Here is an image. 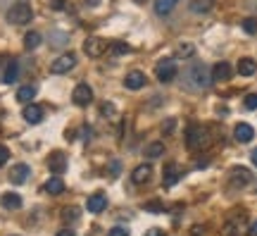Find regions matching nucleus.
I'll list each match as a JSON object with an SVG mask.
<instances>
[{
  "mask_svg": "<svg viewBox=\"0 0 257 236\" xmlns=\"http://www.w3.org/2000/svg\"><path fill=\"white\" fill-rule=\"evenodd\" d=\"M245 110H257V93H250V96H245Z\"/></svg>",
  "mask_w": 257,
  "mask_h": 236,
  "instance_id": "2f4dec72",
  "label": "nucleus"
},
{
  "mask_svg": "<svg viewBox=\"0 0 257 236\" xmlns=\"http://www.w3.org/2000/svg\"><path fill=\"white\" fill-rule=\"evenodd\" d=\"M174 129H176V119H174V117H172V119H167L165 124H162V131H165V134H172Z\"/></svg>",
  "mask_w": 257,
  "mask_h": 236,
  "instance_id": "e433bc0d",
  "label": "nucleus"
},
{
  "mask_svg": "<svg viewBox=\"0 0 257 236\" xmlns=\"http://www.w3.org/2000/svg\"><path fill=\"white\" fill-rule=\"evenodd\" d=\"M229 182H231V186L243 189V186H248V184L252 182V172H250L248 167H240V165H236V167H231Z\"/></svg>",
  "mask_w": 257,
  "mask_h": 236,
  "instance_id": "39448f33",
  "label": "nucleus"
},
{
  "mask_svg": "<svg viewBox=\"0 0 257 236\" xmlns=\"http://www.w3.org/2000/svg\"><path fill=\"white\" fill-rule=\"evenodd\" d=\"M250 236H257V222H252V227H250Z\"/></svg>",
  "mask_w": 257,
  "mask_h": 236,
  "instance_id": "37998d69",
  "label": "nucleus"
},
{
  "mask_svg": "<svg viewBox=\"0 0 257 236\" xmlns=\"http://www.w3.org/2000/svg\"><path fill=\"white\" fill-rule=\"evenodd\" d=\"M48 5H50V10H57V12H60V10L67 8V0H48Z\"/></svg>",
  "mask_w": 257,
  "mask_h": 236,
  "instance_id": "f704fd0d",
  "label": "nucleus"
},
{
  "mask_svg": "<svg viewBox=\"0 0 257 236\" xmlns=\"http://www.w3.org/2000/svg\"><path fill=\"white\" fill-rule=\"evenodd\" d=\"M100 115L112 117V115H114V105H112V103H102V105H100Z\"/></svg>",
  "mask_w": 257,
  "mask_h": 236,
  "instance_id": "c9c22d12",
  "label": "nucleus"
},
{
  "mask_svg": "<svg viewBox=\"0 0 257 236\" xmlns=\"http://www.w3.org/2000/svg\"><path fill=\"white\" fill-rule=\"evenodd\" d=\"M19 76V62L17 60H10L8 67H5V74H3V84H15Z\"/></svg>",
  "mask_w": 257,
  "mask_h": 236,
  "instance_id": "4be33fe9",
  "label": "nucleus"
},
{
  "mask_svg": "<svg viewBox=\"0 0 257 236\" xmlns=\"http://www.w3.org/2000/svg\"><path fill=\"white\" fill-rule=\"evenodd\" d=\"M107 236H128V229H124V227H112L110 231H107Z\"/></svg>",
  "mask_w": 257,
  "mask_h": 236,
  "instance_id": "4c0bfd02",
  "label": "nucleus"
},
{
  "mask_svg": "<svg viewBox=\"0 0 257 236\" xmlns=\"http://www.w3.org/2000/svg\"><path fill=\"white\" fill-rule=\"evenodd\" d=\"M34 17V10L29 3H15L12 8L5 12V19H8L10 24H15V27H22V24H29Z\"/></svg>",
  "mask_w": 257,
  "mask_h": 236,
  "instance_id": "7ed1b4c3",
  "label": "nucleus"
},
{
  "mask_svg": "<svg viewBox=\"0 0 257 236\" xmlns=\"http://www.w3.org/2000/svg\"><path fill=\"white\" fill-rule=\"evenodd\" d=\"M179 177H181V167L176 163H169L165 165V170H162V186H174L176 182H179Z\"/></svg>",
  "mask_w": 257,
  "mask_h": 236,
  "instance_id": "f8f14e48",
  "label": "nucleus"
},
{
  "mask_svg": "<svg viewBox=\"0 0 257 236\" xmlns=\"http://www.w3.org/2000/svg\"><path fill=\"white\" fill-rule=\"evenodd\" d=\"M43 115H46V112H43V108H41V105H36V103H27V105H24V110H22V117L27 119L29 124H41V122H43Z\"/></svg>",
  "mask_w": 257,
  "mask_h": 236,
  "instance_id": "1a4fd4ad",
  "label": "nucleus"
},
{
  "mask_svg": "<svg viewBox=\"0 0 257 236\" xmlns=\"http://www.w3.org/2000/svg\"><path fill=\"white\" fill-rule=\"evenodd\" d=\"M186 145H188V150H202V148H207V145H210L207 129L200 127V124L188 127V131H186Z\"/></svg>",
  "mask_w": 257,
  "mask_h": 236,
  "instance_id": "f03ea898",
  "label": "nucleus"
},
{
  "mask_svg": "<svg viewBox=\"0 0 257 236\" xmlns=\"http://www.w3.org/2000/svg\"><path fill=\"white\" fill-rule=\"evenodd\" d=\"M41 41H43V38H41L38 31H29L27 36H24V48H27V50H36V48L41 46Z\"/></svg>",
  "mask_w": 257,
  "mask_h": 236,
  "instance_id": "bb28decb",
  "label": "nucleus"
},
{
  "mask_svg": "<svg viewBox=\"0 0 257 236\" xmlns=\"http://www.w3.org/2000/svg\"><path fill=\"white\" fill-rule=\"evenodd\" d=\"M146 74L141 72V69H134V72H128L126 76H124V86H126L128 91H141L143 86H146Z\"/></svg>",
  "mask_w": 257,
  "mask_h": 236,
  "instance_id": "9b49d317",
  "label": "nucleus"
},
{
  "mask_svg": "<svg viewBox=\"0 0 257 236\" xmlns=\"http://www.w3.org/2000/svg\"><path fill=\"white\" fill-rule=\"evenodd\" d=\"M150 177H153V167L143 163V165H138L136 170L131 172V182L134 184H148L150 182Z\"/></svg>",
  "mask_w": 257,
  "mask_h": 236,
  "instance_id": "f3484780",
  "label": "nucleus"
},
{
  "mask_svg": "<svg viewBox=\"0 0 257 236\" xmlns=\"http://www.w3.org/2000/svg\"><path fill=\"white\" fill-rule=\"evenodd\" d=\"M0 203H3V208H5V210H19V208H22V196H19V193L8 191V193H3Z\"/></svg>",
  "mask_w": 257,
  "mask_h": 236,
  "instance_id": "6ab92c4d",
  "label": "nucleus"
},
{
  "mask_svg": "<svg viewBox=\"0 0 257 236\" xmlns=\"http://www.w3.org/2000/svg\"><path fill=\"white\" fill-rule=\"evenodd\" d=\"M74 67H76V55L74 53H64L60 55L55 62L50 64V72L53 74H67V72H72Z\"/></svg>",
  "mask_w": 257,
  "mask_h": 236,
  "instance_id": "423d86ee",
  "label": "nucleus"
},
{
  "mask_svg": "<svg viewBox=\"0 0 257 236\" xmlns=\"http://www.w3.org/2000/svg\"><path fill=\"white\" fill-rule=\"evenodd\" d=\"M86 208H88V212H102V210L107 208V196L105 193H93V196H88V200H86Z\"/></svg>",
  "mask_w": 257,
  "mask_h": 236,
  "instance_id": "4468645a",
  "label": "nucleus"
},
{
  "mask_svg": "<svg viewBox=\"0 0 257 236\" xmlns=\"http://www.w3.org/2000/svg\"><path fill=\"white\" fill-rule=\"evenodd\" d=\"M191 12L193 15H207L212 8H214V0H191Z\"/></svg>",
  "mask_w": 257,
  "mask_h": 236,
  "instance_id": "412c9836",
  "label": "nucleus"
},
{
  "mask_svg": "<svg viewBox=\"0 0 257 236\" xmlns=\"http://www.w3.org/2000/svg\"><path fill=\"white\" fill-rule=\"evenodd\" d=\"M8 160H10V148H8V145L0 143V167L8 163Z\"/></svg>",
  "mask_w": 257,
  "mask_h": 236,
  "instance_id": "72a5a7b5",
  "label": "nucleus"
},
{
  "mask_svg": "<svg viewBox=\"0 0 257 236\" xmlns=\"http://www.w3.org/2000/svg\"><path fill=\"white\" fill-rule=\"evenodd\" d=\"M250 160H252V165H255V167H257V148H255V150H252V155H250Z\"/></svg>",
  "mask_w": 257,
  "mask_h": 236,
  "instance_id": "c03bdc74",
  "label": "nucleus"
},
{
  "mask_svg": "<svg viewBox=\"0 0 257 236\" xmlns=\"http://www.w3.org/2000/svg\"><path fill=\"white\" fill-rule=\"evenodd\" d=\"M162 155H165V143H162V141H153V143L146 145V158L157 160V158H162Z\"/></svg>",
  "mask_w": 257,
  "mask_h": 236,
  "instance_id": "b1692460",
  "label": "nucleus"
},
{
  "mask_svg": "<svg viewBox=\"0 0 257 236\" xmlns=\"http://www.w3.org/2000/svg\"><path fill=\"white\" fill-rule=\"evenodd\" d=\"M62 219L64 222H69V224H74V222L79 219V208H64L62 210Z\"/></svg>",
  "mask_w": 257,
  "mask_h": 236,
  "instance_id": "c85d7f7f",
  "label": "nucleus"
},
{
  "mask_svg": "<svg viewBox=\"0 0 257 236\" xmlns=\"http://www.w3.org/2000/svg\"><path fill=\"white\" fill-rule=\"evenodd\" d=\"M233 69H231L229 62H217L212 67V82H229Z\"/></svg>",
  "mask_w": 257,
  "mask_h": 236,
  "instance_id": "dca6fc26",
  "label": "nucleus"
},
{
  "mask_svg": "<svg viewBox=\"0 0 257 236\" xmlns=\"http://www.w3.org/2000/svg\"><path fill=\"white\" fill-rule=\"evenodd\" d=\"M181 79H184V86L188 91H205V89H210V84H212V72L207 64L193 62L184 69Z\"/></svg>",
  "mask_w": 257,
  "mask_h": 236,
  "instance_id": "f257e3e1",
  "label": "nucleus"
},
{
  "mask_svg": "<svg viewBox=\"0 0 257 236\" xmlns=\"http://www.w3.org/2000/svg\"><path fill=\"white\" fill-rule=\"evenodd\" d=\"M233 136H236L238 143H250V141L255 138V129L250 127V124H245V122H240V124H236V129H233Z\"/></svg>",
  "mask_w": 257,
  "mask_h": 236,
  "instance_id": "2eb2a0df",
  "label": "nucleus"
},
{
  "mask_svg": "<svg viewBox=\"0 0 257 236\" xmlns=\"http://www.w3.org/2000/svg\"><path fill=\"white\" fill-rule=\"evenodd\" d=\"M105 50H107V43L102 38H86L83 41V53L88 57H100Z\"/></svg>",
  "mask_w": 257,
  "mask_h": 236,
  "instance_id": "6e6552de",
  "label": "nucleus"
},
{
  "mask_svg": "<svg viewBox=\"0 0 257 236\" xmlns=\"http://www.w3.org/2000/svg\"><path fill=\"white\" fill-rule=\"evenodd\" d=\"M55 236H76V234H74L72 229H60V231H57Z\"/></svg>",
  "mask_w": 257,
  "mask_h": 236,
  "instance_id": "a19ab883",
  "label": "nucleus"
},
{
  "mask_svg": "<svg viewBox=\"0 0 257 236\" xmlns=\"http://www.w3.org/2000/svg\"><path fill=\"white\" fill-rule=\"evenodd\" d=\"M236 69H238L240 76H252V74L257 72V64H255V60H252V57H240Z\"/></svg>",
  "mask_w": 257,
  "mask_h": 236,
  "instance_id": "aec40b11",
  "label": "nucleus"
},
{
  "mask_svg": "<svg viewBox=\"0 0 257 236\" xmlns=\"http://www.w3.org/2000/svg\"><path fill=\"white\" fill-rule=\"evenodd\" d=\"M29 177H31V167H29V165H24V163H19V165H15V167H12V170H10V182L12 184H24L29 179Z\"/></svg>",
  "mask_w": 257,
  "mask_h": 236,
  "instance_id": "ddd939ff",
  "label": "nucleus"
},
{
  "mask_svg": "<svg viewBox=\"0 0 257 236\" xmlns=\"http://www.w3.org/2000/svg\"><path fill=\"white\" fill-rule=\"evenodd\" d=\"M240 27H243V31H245V34L255 36V34H257V19H255V17L243 19V22H240Z\"/></svg>",
  "mask_w": 257,
  "mask_h": 236,
  "instance_id": "cd10ccee",
  "label": "nucleus"
},
{
  "mask_svg": "<svg viewBox=\"0 0 257 236\" xmlns=\"http://www.w3.org/2000/svg\"><path fill=\"white\" fill-rule=\"evenodd\" d=\"M138 3H143V0H138Z\"/></svg>",
  "mask_w": 257,
  "mask_h": 236,
  "instance_id": "a18cd8bd",
  "label": "nucleus"
},
{
  "mask_svg": "<svg viewBox=\"0 0 257 236\" xmlns=\"http://www.w3.org/2000/svg\"><path fill=\"white\" fill-rule=\"evenodd\" d=\"M240 234V227H238V222L236 219H231L229 224L224 227V236H238Z\"/></svg>",
  "mask_w": 257,
  "mask_h": 236,
  "instance_id": "7c9ffc66",
  "label": "nucleus"
},
{
  "mask_svg": "<svg viewBox=\"0 0 257 236\" xmlns=\"http://www.w3.org/2000/svg\"><path fill=\"white\" fill-rule=\"evenodd\" d=\"M110 172H112V174L119 172V160H112V163H110Z\"/></svg>",
  "mask_w": 257,
  "mask_h": 236,
  "instance_id": "ea45409f",
  "label": "nucleus"
},
{
  "mask_svg": "<svg viewBox=\"0 0 257 236\" xmlns=\"http://www.w3.org/2000/svg\"><path fill=\"white\" fill-rule=\"evenodd\" d=\"M72 100L79 105V108H86V105H91L93 100V89L88 84H76V89L72 93Z\"/></svg>",
  "mask_w": 257,
  "mask_h": 236,
  "instance_id": "0eeeda50",
  "label": "nucleus"
},
{
  "mask_svg": "<svg viewBox=\"0 0 257 236\" xmlns=\"http://www.w3.org/2000/svg\"><path fill=\"white\" fill-rule=\"evenodd\" d=\"M86 3V8H98L100 5V0H83Z\"/></svg>",
  "mask_w": 257,
  "mask_h": 236,
  "instance_id": "79ce46f5",
  "label": "nucleus"
},
{
  "mask_svg": "<svg viewBox=\"0 0 257 236\" xmlns=\"http://www.w3.org/2000/svg\"><path fill=\"white\" fill-rule=\"evenodd\" d=\"M146 236H165V231H162V229H157V227H153V229H148L146 231Z\"/></svg>",
  "mask_w": 257,
  "mask_h": 236,
  "instance_id": "58836bf2",
  "label": "nucleus"
},
{
  "mask_svg": "<svg viewBox=\"0 0 257 236\" xmlns=\"http://www.w3.org/2000/svg\"><path fill=\"white\" fill-rule=\"evenodd\" d=\"M36 93H38V89L36 86H31V84H29V86H22V89L17 91V100L19 103H31V100L36 98Z\"/></svg>",
  "mask_w": 257,
  "mask_h": 236,
  "instance_id": "393cba45",
  "label": "nucleus"
},
{
  "mask_svg": "<svg viewBox=\"0 0 257 236\" xmlns=\"http://www.w3.org/2000/svg\"><path fill=\"white\" fill-rule=\"evenodd\" d=\"M179 3H181V0H155V15L157 17H167V15H172Z\"/></svg>",
  "mask_w": 257,
  "mask_h": 236,
  "instance_id": "a211bd4d",
  "label": "nucleus"
},
{
  "mask_svg": "<svg viewBox=\"0 0 257 236\" xmlns=\"http://www.w3.org/2000/svg\"><path fill=\"white\" fill-rule=\"evenodd\" d=\"M43 189H46L48 193H50V196H60V193L64 191V182H62V177H50V179L46 182V186H43Z\"/></svg>",
  "mask_w": 257,
  "mask_h": 236,
  "instance_id": "5701e85b",
  "label": "nucleus"
},
{
  "mask_svg": "<svg viewBox=\"0 0 257 236\" xmlns=\"http://www.w3.org/2000/svg\"><path fill=\"white\" fill-rule=\"evenodd\" d=\"M174 55L179 57V60H188V57L195 55V46H193V43H179L176 50H174Z\"/></svg>",
  "mask_w": 257,
  "mask_h": 236,
  "instance_id": "a878e982",
  "label": "nucleus"
},
{
  "mask_svg": "<svg viewBox=\"0 0 257 236\" xmlns=\"http://www.w3.org/2000/svg\"><path fill=\"white\" fill-rule=\"evenodd\" d=\"M128 50H131V48H128L126 43H121V41H117V43H112V46H110V53L112 55H126Z\"/></svg>",
  "mask_w": 257,
  "mask_h": 236,
  "instance_id": "c756f323",
  "label": "nucleus"
},
{
  "mask_svg": "<svg viewBox=\"0 0 257 236\" xmlns=\"http://www.w3.org/2000/svg\"><path fill=\"white\" fill-rule=\"evenodd\" d=\"M176 74H179V69H176L174 60H160V62H157L155 76L160 84H172L176 79Z\"/></svg>",
  "mask_w": 257,
  "mask_h": 236,
  "instance_id": "20e7f679",
  "label": "nucleus"
},
{
  "mask_svg": "<svg viewBox=\"0 0 257 236\" xmlns=\"http://www.w3.org/2000/svg\"><path fill=\"white\" fill-rule=\"evenodd\" d=\"M146 210H150V212H162L165 205H162V203H157V200H150V203H146Z\"/></svg>",
  "mask_w": 257,
  "mask_h": 236,
  "instance_id": "473e14b6",
  "label": "nucleus"
},
{
  "mask_svg": "<svg viewBox=\"0 0 257 236\" xmlns=\"http://www.w3.org/2000/svg\"><path fill=\"white\" fill-rule=\"evenodd\" d=\"M48 170L55 174V177H60V174H64V170H67V155L60 153V150H55V153H50V158H48Z\"/></svg>",
  "mask_w": 257,
  "mask_h": 236,
  "instance_id": "9d476101",
  "label": "nucleus"
}]
</instances>
